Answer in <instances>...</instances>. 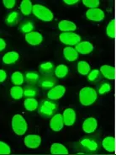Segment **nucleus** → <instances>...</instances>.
Returning a JSON list of instances; mask_svg holds the SVG:
<instances>
[{
    "mask_svg": "<svg viewBox=\"0 0 116 155\" xmlns=\"http://www.w3.org/2000/svg\"><path fill=\"white\" fill-rule=\"evenodd\" d=\"M24 95V89L20 86L14 85L10 89V96L14 100H20Z\"/></svg>",
    "mask_w": 116,
    "mask_h": 155,
    "instance_id": "25",
    "label": "nucleus"
},
{
    "mask_svg": "<svg viewBox=\"0 0 116 155\" xmlns=\"http://www.w3.org/2000/svg\"><path fill=\"white\" fill-rule=\"evenodd\" d=\"M50 153L51 154H68L69 152L63 144L55 143L50 146Z\"/></svg>",
    "mask_w": 116,
    "mask_h": 155,
    "instance_id": "19",
    "label": "nucleus"
},
{
    "mask_svg": "<svg viewBox=\"0 0 116 155\" xmlns=\"http://www.w3.org/2000/svg\"><path fill=\"white\" fill-rule=\"evenodd\" d=\"M33 4L31 0H23L20 3V11L24 15H30L32 13Z\"/></svg>",
    "mask_w": 116,
    "mask_h": 155,
    "instance_id": "21",
    "label": "nucleus"
},
{
    "mask_svg": "<svg viewBox=\"0 0 116 155\" xmlns=\"http://www.w3.org/2000/svg\"><path fill=\"white\" fill-rule=\"evenodd\" d=\"M64 121L62 118V115L61 114H56L51 116L50 120V127L53 132H60L62 130L64 127Z\"/></svg>",
    "mask_w": 116,
    "mask_h": 155,
    "instance_id": "9",
    "label": "nucleus"
},
{
    "mask_svg": "<svg viewBox=\"0 0 116 155\" xmlns=\"http://www.w3.org/2000/svg\"><path fill=\"white\" fill-rule=\"evenodd\" d=\"M98 75H99V70L93 69V71H90L89 74H88V79L90 82L95 81L98 78Z\"/></svg>",
    "mask_w": 116,
    "mask_h": 155,
    "instance_id": "37",
    "label": "nucleus"
},
{
    "mask_svg": "<svg viewBox=\"0 0 116 155\" xmlns=\"http://www.w3.org/2000/svg\"><path fill=\"white\" fill-rule=\"evenodd\" d=\"M19 55L16 51H8L7 53H5L3 57V62L4 64H14L19 60Z\"/></svg>",
    "mask_w": 116,
    "mask_h": 155,
    "instance_id": "18",
    "label": "nucleus"
},
{
    "mask_svg": "<svg viewBox=\"0 0 116 155\" xmlns=\"http://www.w3.org/2000/svg\"><path fill=\"white\" fill-rule=\"evenodd\" d=\"M38 90L34 86L28 85L24 89V95L27 98H34L37 95Z\"/></svg>",
    "mask_w": 116,
    "mask_h": 155,
    "instance_id": "32",
    "label": "nucleus"
},
{
    "mask_svg": "<svg viewBox=\"0 0 116 155\" xmlns=\"http://www.w3.org/2000/svg\"><path fill=\"white\" fill-rule=\"evenodd\" d=\"M3 4H4L5 8H8V9H11L15 6L16 1L15 0H4Z\"/></svg>",
    "mask_w": 116,
    "mask_h": 155,
    "instance_id": "38",
    "label": "nucleus"
},
{
    "mask_svg": "<svg viewBox=\"0 0 116 155\" xmlns=\"http://www.w3.org/2000/svg\"><path fill=\"white\" fill-rule=\"evenodd\" d=\"M57 109V105L51 100H44L38 108V113L44 118H49L54 116Z\"/></svg>",
    "mask_w": 116,
    "mask_h": 155,
    "instance_id": "4",
    "label": "nucleus"
},
{
    "mask_svg": "<svg viewBox=\"0 0 116 155\" xmlns=\"http://www.w3.org/2000/svg\"><path fill=\"white\" fill-rule=\"evenodd\" d=\"M102 146L105 151L109 153H114L116 149L115 138L114 137H106L102 142Z\"/></svg>",
    "mask_w": 116,
    "mask_h": 155,
    "instance_id": "15",
    "label": "nucleus"
},
{
    "mask_svg": "<svg viewBox=\"0 0 116 155\" xmlns=\"http://www.w3.org/2000/svg\"><path fill=\"white\" fill-rule=\"evenodd\" d=\"M106 34L109 38L114 39L116 37V22L115 19H113L106 28Z\"/></svg>",
    "mask_w": 116,
    "mask_h": 155,
    "instance_id": "26",
    "label": "nucleus"
},
{
    "mask_svg": "<svg viewBox=\"0 0 116 155\" xmlns=\"http://www.w3.org/2000/svg\"><path fill=\"white\" fill-rule=\"evenodd\" d=\"M25 41L31 46H38L43 41V35L37 31H32L25 35Z\"/></svg>",
    "mask_w": 116,
    "mask_h": 155,
    "instance_id": "11",
    "label": "nucleus"
},
{
    "mask_svg": "<svg viewBox=\"0 0 116 155\" xmlns=\"http://www.w3.org/2000/svg\"><path fill=\"white\" fill-rule=\"evenodd\" d=\"M40 71L44 74H50L52 71H53V68H54V65L53 63L50 62H43L41 63L40 67Z\"/></svg>",
    "mask_w": 116,
    "mask_h": 155,
    "instance_id": "31",
    "label": "nucleus"
},
{
    "mask_svg": "<svg viewBox=\"0 0 116 155\" xmlns=\"http://www.w3.org/2000/svg\"><path fill=\"white\" fill-rule=\"evenodd\" d=\"M24 76L22 73H20L19 71H16L14 74H12L11 75V81L14 85L20 86L21 84H23L24 83Z\"/></svg>",
    "mask_w": 116,
    "mask_h": 155,
    "instance_id": "30",
    "label": "nucleus"
},
{
    "mask_svg": "<svg viewBox=\"0 0 116 155\" xmlns=\"http://www.w3.org/2000/svg\"><path fill=\"white\" fill-rule=\"evenodd\" d=\"M77 154H84V153H77Z\"/></svg>",
    "mask_w": 116,
    "mask_h": 155,
    "instance_id": "42",
    "label": "nucleus"
},
{
    "mask_svg": "<svg viewBox=\"0 0 116 155\" xmlns=\"http://www.w3.org/2000/svg\"><path fill=\"white\" fill-rule=\"evenodd\" d=\"M90 71H91L90 65L85 61H80L77 63V72L79 74L86 76L89 74Z\"/></svg>",
    "mask_w": 116,
    "mask_h": 155,
    "instance_id": "23",
    "label": "nucleus"
},
{
    "mask_svg": "<svg viewBox=\"0 0 116 155\" xmlns=\"http://www.w3.org/2000/svg\"><path fill=\"white\" fill-rule=\"evenodd\" d=\"M86 17L87 19L94 21V22H101L105 19V12L103 11L101 8H91L86 12Z\"/></svg>",
    "mask_w": 116,
    "mask_h": 155,
    "instance_id": "6",
    "label": "nucleus"
},
{
    "mask_svg": "<svg viewBox=\"0 0 116 155\" xmlns=\"http://www.w3.org/2000/svg\"><path fill=\"white\" fill-rule=\"evenodd\" d=\"M19 19V15L18 12L14 11L9 13L7 16V18L5 19V22L8 25V26H14L16 25Z\"/></svg>",
    "mask_w": 116,
    "mask_h": 155,
    "instance_id": "22",
    "label": "nucleus"
},
{
    "mask_svg": "<svg viewBox=\"0 0 116 155\" xmlns=\"http://www.w3.org/2000/svg\"><path fill=\"white\" fill-rule=\"evenodd\" d=\"M98 99L96 90L91 87H84L79 92V101L83 106L92 105Z\"/></svg>",
    "mask_w": 116,
    "mask_h": 155,
    "instance_id": "1",
    "label": "nucleus"
},
{
    "mask_svg": "<svg viewBox=\"0 0 116 155\" xmlns=\"http://www.w3.org/2000/svg\"><path fill=\"white\" fill-rule=\"evenodd\" d=\"M58 28L62 32H73L74 31H76L77 25L72 21L64 19V20H62V21L59 22Z\"/></svg>",
    "mask_w": 116,
    "mask_h": 155,
    "instance_id": "14",
    "label": "nucleus"
},
{
    "mask_svg": "<svg viewBox=\"0 0 116 155\" xmlns=\"http://www.w3.org/2000/svg\"><path fill=\"white\" fill-rule=\"evenodd\" d=\"M10 153H11V148L9 145L3 141H0V155H8Z\"/></svg>",
    "mask_w": 116,
    "mask_h": 155,
    "instance_id": "34",
    "label": "nucleus"
},
{
    "mask_svg": "<svg viewBox=\"0 0 116 155\" xmlns=\"http://www.w3.org/2000/svg\"><path fill=\"white\" fill-rule=\"evenodd\" d=\"M63 56L68 62H74L78 58L77 51L72 47H66L63 49Z\"/></svg>",
    "mask_w": 116,
    "mask_h": 155,
    "instance_id": "17",
    "label": "nucleus"
},
{
    "mask_svg": "<svg viewBox=\"0 0 116 155\" xmlns=\"http://www.w3.org/2000/svg\"><path fill=\"white\" fill-rule=\"evenodd\" d=\"M68 74V67L64 64L58 65L55 69V75L58 78H63Z\"/></svg>",
    "mask_w": 116,
    "mask_h": 155,
    "instance_id": "24",
    "label": "nucleus"
},
{
    "mask_svg": "<svg viewBox=\"0 0 116 155\" xmlns=\"http://www.w3.org/2000/svg\"><path fill=\"white\" fill-rule=\"evenodd\" d=\"M62 118H63V121H64L65 126H67V127L73 126L74 123L76 122V118H77L75 110L72 108L66 109L63 111Z\"/></svg>",
    "mask_w": 116,
    "mask_h": 155,
    "instance_id": "10",
    "label": "nucleus"
},
{
    "mask_svg": "<svg viewBox=\"0 0 116 155\" xmlns=\"http://www.w3.org/2000/svg\"><path fill=\"white\" fill-rule=\"evenodd\" d=\"M66 93V88L63 85H56L51 88L47 93V98L51 101H56L61 99Z\"/></svg>",
    "mask_w": 116,
    "mask_h": 155,
    "instance_id": "8",
    "label": "nucleus"
},
{
    "mask_svg": "<svg viewBox=\"0 0 116 155\" xmlns=\"http://www.w3.org/2000/svg\"><path fill=\"white\" fill-rule=\"evenodd\" d=\"M24 145L31 149H35L40 146L41 144V137L36 134H30L27 135L24 139Z\"/></svg>",
    "mask_w": 116,
    "mask_h": 155,
    "instance_id": "7",
    "label": "nucleus"
},
{
    "mask_svg": "<svg viewBox=\"0 0 116 155\" xmlns=\"http://www.w3.org/2000/svg\"><path fill=\"white\" fill-rule=\"evenodd\" d=\"M93 45L89 41H80L75 46V50L77 51V53L82 55H88L91 53L93 51Z\"/></svg>",
    "mask_w": 116,
    "mask_h": 155,
    "instance_id": "13",
    "label": "nucleus"
},
{
    "mask_svg": "<svg viewBox=\"0 0 116 155\" xmlns=\"http://www.w3.org/2000/svg\"><path fill=\"white\" fill-rule=\"evenodd\" d=\"M56 84V80L51 77H45L40 80V85L43 89H50L53 88Z\"/></svg>",
    "mask_w": 116,
    "mask_h": 155,
    "instance_id": "28",
    "label": "nucleus"
},
{
    "mask_svg": "<svg viewBox=\"0 0 116 155\" xmlns=\"http://www.w3.org/2000/svg\"><path fill=\"white\" fill-rule=\"evenodd\" d=\"M63 2L67 4V5H73V4H77L79 1L78 0H64Z\"/></svg>",
    "mask_w": 116,
    "mask_h": 155,
    "instance_id": "41",
    "label": "nucleus"
},
{
    "mask_svg": "<svg viewBox=\"0 0 116 155\" xmlns=\"http://www.w3.org/2000/svg\"><path fill=\"white\" fill-rule=\"evenodd\" d=\"M82 4L84 6L89 8V9H91L98 8L100 4V2L99 0H82Z\"/></svg>",
    "mask_w": 116,
    "mask_h": 155,
    "instance_id": "33",
    "label": "nucleus"
},
{
    "mask_svg": "<svg viewBox=\"0 0 116 155\" xmlns=\"http://www.w3.org/2000/svg\"><path fill=\"white\" fill-rule=\"evenodd\" d=\"M59 40L66 46H76L81 41V36L74 32H62L59 35Z\"/></svg>",
    "mask_w": 116,
    "mask_h": 155,
    "instance_id": "5",
    "label": "nucleus"
},
{
    "mask_svg": "<svg viewBox=\"0 0 116 155\" xmlns=\"http://www.w3.org/2000/svg\"><path fill=\"white\" fill-rule=\"evenodd\" d=\"M97 127H98V120L94 117L87 118L82 123V130L85 133H88V134L95 132Z\"/></svg>",
    "mask_w": 116,
    "mask_h": 155,
    "instance_id": "12",
    "label": "nucleus"
},
{
    "mask_svg": "<svg viewBox=\"0 0 116 155\" xmlns=\"http://www.w3.org/2000/svg\"><path fill=\"white\" fill-rule=\"evenodd\" d=\"M6 42L3 38H0V51H4L6 48Z\"/></svg>",
    "mask_w": 116,
    "mask_h": 155,
    "instance_id": "40",
    "label": "nucleus"
},
{
    "mask_svg": "<svg viewBox=\"0 0 116 155\" xmlns=\"http://www.w3.org/2000/svg\"><path fill=\"white\" fill-rule=\"evenodd\" d=\"M7 78V73L3 69H0V83H3Z\"/></svg>",
    "mask_w": 116,
    "mask_h": 155,
    "instance_id": "39",
    "label": "nucleus"
},
{
    "mask_svg": "<svg viewBox=\"0 0 116 155\" xmlns=\"http://www.w3.org/2000/svg\"><path fill=\"white\" fill-rule=\"evenodd\" d=\"M34 28H35V26H34L33 22H31V20H26V21H24L23 23L20 25L19 31L26 35V34L30 33V32H32L33 30H34Z\"/></svg>",
    "mask_w": 116,
    "mask_h": 155,
    "instance_id": "29",
    "label": "nucleus"
},
{
    "mask_svg": "<svg viewBox=\"0 0 116 155\" xmlns=\"http://www.w3.org/2000/svg\"><path fill=\"white\" fill-rule=\"evenodd\" d=\"M12 129L16 135L23 136L28 130V124L26 120L19 114L13 116L11 121Z\"/></svg>",
    "mask_w": 116,
    "mask_h": 155,
    "instance_id": "2",
    "label": "nucleus"
},
{
    "mask_svg": "<svg viewBox=\"0 0 116 155\" xmlns=\"http://www.w3.org/2000/svg\"><path fill=\"white\" fill-rule=\"evenodd\" d=\"M33 15L44 22H50L54 19V15L50 9L41 4H35L32 8Z\"/></svg>",
    "mask_w": 116,
    "mask_h": 155,
    "instance_id": "3",
    "label": "nucleus"
},
{
    "mask_svg": "<svg viewBox=\"0 0 116 155\" xmlns=\"http://www.w3.org/2000/svg\"><path fill=\"white\" fill-rule=\"evenodd\" d=\"M110 91H111V85L108 83H104L98 89L99 94H105L108 93Z\"/></svg>",
    "mask_w": 116,
    "mask_h": 155,
    "instance_id": "36",
    "label": "nucleus"
},
{
    "mask_svg": "<svg viewBox=\"0 0 116 155\" xmlns=\"http://www.w3.org/2000/svg\"><path fill=\"white\" fill-rule=\"evenodd\" d=\"M99 72L103 74V76L109 80L115 79V68L114 67L109 66V65H103L101 66Z\"/></svg>",
    "mask_w": 116,
    "mask_h": 155,
    "instance_id": "16",
    "label": "nucleus"
},
{
    "mask_svg": "<svg viewBox=\"0 0 116 155\" xmlns=\"http://www.w3.org/2000/svg\"><path fill=\"white\" fill-rule=\"evenodd\" d=\"M24 106L28 111H34L38 108L39 103L35 98H27L24 101Z\"/></svg>",
    "mask_w": 116,
    "mask_h": 155,
    "instance_id": "20",
    "label": "nucleus"
},
{
    "mask_svg": "<svg viewBox=\"0 0 116 155\" xmlns=\"http://www.w3.org/2000/svg\"><path fill=\"white\" fill-rule=\"evenodd\" d=\"M81 144L84 147H86L87 149H89L90 151H96L97 149H98V143H97L95 141H93V140H90L89 138H84V139H82L80 142Z\"/></svg>",
    "mask_w": 116,
    "mask_h": 155,
    "instance_id": "27",
    "label": "nucleus"
},
{
    "mask_svg": "<svg viewBox=\"0 0 116 155\" xmlns=\"http://www.w3.org/2000/svg\"><path fill=\"white\" fill-rule=\"evenodd\" d=\"M25 78H26V80L30 83H35L39 79V76L38 74L36 73H33V72H30V73H27L25 74Z\"/></svg>",
    "mask_w": 116,
    "mask_h": 155,
    "instance_id": "35",
    "label": "nucleus"
}]
</instances>
